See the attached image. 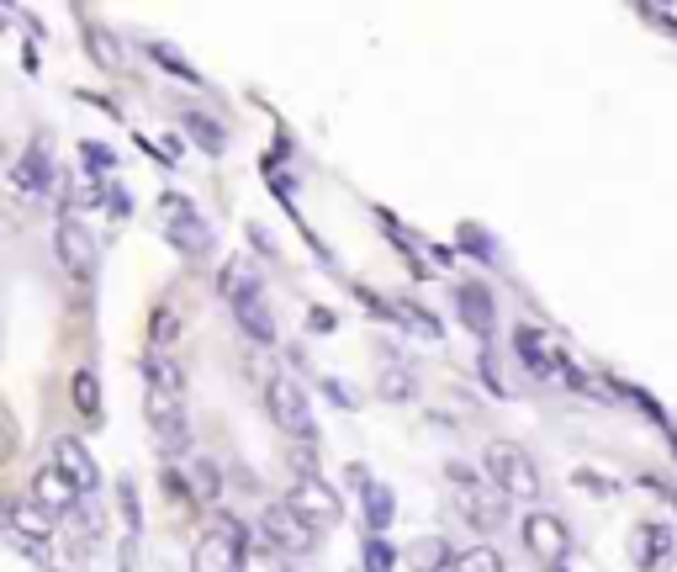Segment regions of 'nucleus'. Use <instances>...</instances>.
I'll list each match as a JSON object with an SVG mask.
<instances>
[{
    "label": "nucleus",
    "instance_id": "obj_1",
    "mask_svg": "<svg viewBox=\"0 0 677 572\" xmlns=\"http://www.w3.org/2000/svg\"><path fill=\"white\" fill-rule=\"evenodd\" d=\"M481 472L492 477V488L503 493V498H540V472H535V461L524 456L518 446H509V440H498V446H487V456H481Z\"/></svg>",
    "mask_w": 677,
    "mask_h": 572
},
{
    "label": "nucleus",
    "instance_id": "obj_38",
    "mask_svg": "<svg viewBox=\"0 0 677 572\" xmlns=\"http://www.w3.org/2000/svg\"><path fill=\"white\" fill-rule=\"evenodd\" d=\"M11 446H16V435H11V419H0V461L11 456Z\"/></svg>",
    "mask_w": 677,
    "mask_h": 572
},
{
    "label": "nucleus",
    "instance_id": "obj_26",
    "mask_svg": "<svg viewBox=\"0 0 677 572\" xmlns=\"http://www.w3.org/2000/svg\"><path fill=\"white\" fill-rule=\"evenodd\" d=\"M175 334H180V313L164 302V308H154V324H149V339H154V350H170L175 345Z\"/></svg>",
    "mask_w": 677,
    "mask_h": 572
},
{
    "label": "nucleus",
    "instance_id": "obj_9",
    "mask_svg": "<svg viewBox=\"0 0 677 572\" xmlns=\"http://www.w3.org/2000/svg\"><path fill=\"white\" fill-rule=\"evenodd\" d=\"M33 509H42L48 520H53V514L70 520V514L80 509V493H75V483H70L59 467H42L38 477H33Z\"/></svg>",
    "mask_w": 677,
    "mask_h": 572
},
{
    "label": "nucleus",
    "instance_id": "obj_16",
    "mask_svg": "<svg viewBox=\"0 0 677 572\" xmlns=\"http://www.w3.org/2000/svg\"><path fill=\"white\" fill-rule=\"evenodd\" d=\"M223 297H228L234 308H239V302H254V297H260V276H254L243 260H228V265H223Z\"/></svg>",
    "mask_w": 677,
    "mask_h": 572
},
{
    "label": "nucleus",
    "instance_id": "obj_6",
    "mask_svg": "<svg viewBox=\"0 0 677 572\" xmlns=\"http://www.w3.org/2000/svg\"><path fill=\"white\" fill-rule=\"evenodd\" d=\"M260 531H265V546L280 551V557H308V551H313V531H308L286 503H271V509L260 514Z\"/></svg>",
    "mask_w": 677,
    "mask_h": 572
},
{
    "label": "nucleus",
    "instance_id": "obj_39",
    "mask_svg": "<svg viewBox=\"0 0 677 572\" xmlns=\"http://www.w3.org/2000/svg\"><path fill=\"white\" fill-rule=\"evenodd\" d=\"M323 393H328V398H334V403H344V409H350V403H355V398H350V393H344V387H339V382H323Z\"/></svg>",
    "mask_w": 677,
    "mask_h": 572
},
{
    "label": "nucleus",
    "instance_id": "obj_18",
    "mask_svg": "<svg viewBox=\"0 0 677 572\" xmlns=\"http://www.w3.org/2000/svg\"><path fill=\"white\" fill-rule=\"evenodd\" d=\"M170 239H175V249H186L191 260H201V254L212 249V234H206V223H201L197 212L180 217V223H170Z\"/></svg>",
    "mask_w": 677,
    "mask_h": 572
},
{
    "label": "nucleus",
    "instance_id": "obj_4",
    "mask_svg": "<svg viewBox=\"0 0 677 572\" xmlns=\"http://www.w3.org/2000/svg\"><path fill=\"white\" fill-rule=\"evenodd\" d=\"M524 546L546 572H561V562L572 557V535H566L556 514H529L524 520Z\"/></svg>",
    "mask_w": 677,
    "mask_h": 572
},
{
    "label": "nucleus",
    "instance_id": "obj_22",
    "mask_svg": "<svg viewBox=\"0 0 677 572\" xmlns=\"http://www.w3.org/2000/svg\"><path fill=\"white\" fill-rule=\"evenodd\" d=\"M408 562H413L418 572H444V562H455V557H450L444 535H429V540H418V546L408 551Z\"/></svg>",
    "mask_w": 677,
    "mask_h": 572
},
{
    "label": "nucleus",
    "instance_id": "obj_35",
    "mask_svg": "<svg viewBox=\"0 0 677 572\" xmlns=\"http://www.w3.org/2000/svg\"><path fill=\"white\" fill-rule=\"evenodd\" d=\"M164 217H170V223H180V217H191V202H186V197H175V191H170V197H164Z\"/></svg>",
    "mask_w": 677,
    "mask_h": 572
},
{
    "label": "nucleus",
    "instance_id": "obj_10",
    "mask_svg": "<svg viewBox=\"0 0 677 572\" xmlns=\"http://www.w3.org/2000/svg\"><path fill=\"white\" fill-rule=\"evenodd\" d=\"M53 467L75 483V493H96L101 488V472H96V461H90V450L80 446V440H53Z\"/></svg>",
    "mask_w": 677,
    "mask_h": 572
},
{
    "label": "nucleus",
    "instance_id": "obj_34",
    "mask_svg": "<svg viewBox=\"0 0 677 572\" xmlns=\"http://www.w3.org/2000/svg\"><path fill=\"white\" fill-rule=\"evenodd\" d=\"M80 154H85V164H90V170H96V175H101V170H112V164H117V160H112V149H106V144H85Z\"/></svg>",
    "mask_w": 677,
    "mask_h": 572
},
{
    "label": "nucleus",
    "instance_id": "obj_15",
    "mask_svg": "<svg viewBox=\"0 0 677 572\" xmlns=\"http://www.w3.org/2000/svg\"><path fill=\"white\" fill-rule=\"evenodd\" d=\"M143 376H149V393H164V398H180V393H186V371H180V361H175L170 350H149Z\"/></svg>",
    "mask_w": 677,
    "mask_h": 572
},
{
    "label": "nucleus",
    "instance_id": "obj_33",
    "mask_svg": "<svg viewBox=\"0 0 677 572\" xmlns=\"http://www.w3.org/2000/svg\"><path fill=\"white\" fill-rule=\"evenodd\" d=\"M398 319H408L413 334H424V339H439V324L424 313V308H413V302H398Z\"/></svg>",
    "mask_w": 677,
    "mask_h": 572
},
{
    "label": "nucleus",
    "instance_id": "obj_11",
    "mask_svg": "<svg viewBox=\"0 0 677 572\" xmlns=\"http://www.w3.org/2000/svg\"><path fill=\"white\" fill-rule=\"evenodd\" d=\"M239 540L234 535H223V531H206L191 546V572H239Z\"/></svg>",
    "mask_w": 677,
    "mask_h": 572
},
{
    "label": "nucleus",
    "instance_id": "obj_14",
    "mask_svg": "<svg viewBox=\"0 0 677 572\" xmlns=\"http://www.w3.org/2000/svg\"><path fill=\"white\" fill-rule=\"evenodd\" d=\"M455 308H461V324L472 328V334H492V291L481 282H461L455 286Z\"/></svg>",
    "mask_w": 677,
    "mask_h": 572
},
{
    "label": "nucleus",
    "instance_id": "obj_5",
    "mask_svg": "<svg viewBox=\"0 0 677 572\" xmlns=\"http://www.w3.org/2000/svg\"><path fill=\"white\" fill-rule=\"evenodd\" d=\"M149 430H154V440L164 446V456H191V424H186L180 398L149 393Z\"/></svg>",
    "mask_w": 677,
    "mask_h": 572
},
{
    "label": "nucleus",
    "instance_id": "obj_13",
    "mask_svg": "<svg viewBox=\"0 0 677 572\" xmlns=\"http://www.w3.org/2000/svg\"><path fill=\"white\" fill-rule=\"evenodd\" d=\"M630 557H636L640 572H656L673 562V531L667 525H636L630 535Z\"/></svg>",
    "mask_w": 677,
    "mask_h": 572
},
{
    "label": "nucleus",
    "instance_id": "obj_32",
    "mask_svg": "<svg viewBox=\"0 0 677 572\" xmlns=\"http://www.w3.org/2000/svg\"><path fill=\"white\" fill-rule=\"evenodd\" d=\"M381 398H387V403H402V398H413V376H408V371H381Z\"/></svg>",
    "mask_w": 677,
    "mask_h": 572
},
{
    "label": "nucleus",
    "instance_id": "obj_7",
    "mask_svg": "<svg viewBox=\"0 0 677 572\" xmlns=\"http://www.w3.org/2000/svg\"><path fill=\"white\" fill-rule=\"evenodd\" d=\"M53 249H59L64 271H70V276H75L80 286L96 282V239L85 234L75 217H64V223H59V239H53Z\"/></svg>",
    "mask_w": 677,
    "mask_h": 572
},
{
    "label": "nucleus",
    "instance_id": "obj_25",
    "mask_svg": "<svg viewBox=\"0 0 677 572\" xmlns=\"http://www.w3.org/2000/svg\"><path fill=\"white\" fill-rule=\"evenodd\" d=\"M191 483H197L201 503H217V498H223V477H217V467H212L206 456H197V461H191Z\"/></svg>",
    "mask_w": 677,
    "mask_h": 572
},
{
    "label": "nucleus",
    "instance_id": "obj_29",
    "mask_svg": "<svg viewBox=\"0 0 677 572\" xmlns=\"http://www.w3.org/2000/svg\"><path fill=\"white\" fill-rule=\"evenodd\" d=\"M42 181H48V160H42V149H38V154H27V164L16 170V186H22L27 197H38Z\"/></svg>",
    "mask_w": 677,
    "mask_h": 572
},
{
    "label": "nucleus",
    "instance_id": "obj_36",
    "mask_svg": "<svg viewBox=\"0 0 677 572\" xmlns=\"http://www.w3.org/2000/svg\"><path fill=\"white\" fill-rule=\"evenodd\" d=\"M122 514H127V531L138 535V525H143V520H138V498H133V488H127V483H122Z\"/></svg>",
    "mask_w": 677,
    "mask_h": 572
},
{
    "label": "nucleus",
    "instance_id": "obj_8",
    "mask_svg": "<svg viewBox=\"0 0 677 572\" xmlns=\"http://www.w3.org/2000/svg\"><path fill=\"white\" fill-rule=\"evenodd\" d=\"M455 509L477 525V531H503L509 525V498L498 488H481V483H466L455 493Z\"/></svg>",
    "mask_w": 677,
    "mask_h": 572
},
{
    "label": "nucleus",
    "instance_id": "obj_37",
    "mask_svg": "<svg viewBox=\"0 0 677 572\" xmlns=\"http://www.w3.org/2000/svg\"><path fill=\"white\" fill-rule=\"evenodd\" d=\"M308 328H313V334H334V313H328V308H313V313H308Z\"/></svg>",
    "mask_w": 677,
    "mask_h": 572
},
{
    "label": "nucleus",
    "instance_id": "obj_31",
    "mask_svg": "<svg viewBox=\"0 0 677 572\" xmlns=\"http://www.w3.org/2000/svg\"><path fill=\"white\" fill-rule=\"evenodd\" d=\"M392 568H398V551H392L381 535H371V540H365V572H392Z\"/></svg>",
    "mask_w": 677,
    "mask_h": 572
},
{
    "label": "nucleus",
    "instance_id": "obj_27",
    "mask_svg": "<svg viewBox=\"0 0 677 572\" xmlns=\"http://www.w3.org/2000/svg\"><path fill=\"white\" fill-rule=\"evenodd\" d=\"M186 133L197 138V144L206 149V154H223V127H217V123H206L201 112H186Z\"/></svg>",
    "mask_w": 677,
    "mask_h": 572
},
{
    "label": "nucleus",
    "instance_id": "obj_30",
    "mask_svg": "<svg viewBox=\"0 0 677 572\" xmlns=\"http://www.w3.org/2000/svg\"><path fill=\"white\" fill-rule=\"evenodd\" d=\"M365 509H371V531H387V520H392V493L387 488H365Z\"/></svg>",
    "mask_w": 677,
    "mask_h": 572
},
{
    "label": "nucleus",
    "instance_id": "obj_21",
    "mask_svg": "<svg viewBox=\"0 0 677 572\" xmlns=\"http://www.w3.org/2000/svg\"><path fill=\"white\" fill-rule=\"evenodd\" d=\"M85 48L101 70H122V42L106 33V27H85Z\"/></svg>",
    "mask_w": 677,
    "mask_h": 572
},
{
    "label": "nucleus",
    "instance_id": "obj_24",
    "mask_svg": "<svg viewBox=\"0 0 677 572\" xmlns=\"http://www.w3.org/2000/svg\"><path fill=\"white\" fill-rule=\"evenodd\" d=\"M239 572H286V557L260 540V546H243L239 551Z\"/></svg>",
    "mask_w": 677,
    "mask_h": 572
},
{
    "label": "nucleus",
    "instance_id": "obj_17",
    "mask_svg": "<svg viewBox=\"0 0 677 572\" xmlns=\"http://www.w3.org/2000/svg\"><path fill=\"white\" fill-rule=\"evenodd\" d=\"M234 319L243 324V334H249L254 345H276V324H271V313H265V297L239 302V308H234Z\"/></svg>",
    "mask_w": 677,
    "mask_h": 572
},
{
    "label": "nucleus",
    "instance_id": "obj_23",
    "mask_svg": "<svg viewBox=\"0 0 677 572\" xmlns=\"http://www.w3.org/2000/svg\"><path fill=\"white\" fill-rule=\"evenodd\" d=\"M450 572H503V557H498V546H472L450 562Z\"/></svg>",
    "mask_w": 677,
    "mask_h": 572
},
{
    "label": "nucleus",
    "instance_id": "obj_3",
    "mask_svg": "<svg viewBox=\"0 0 677 572\" xmlns=\"http://www.w3.org/2000/svg\"><path fill=\"white\" fill-rule=\"evenodd\" d=\"M286 509L308 525V531H328V525H339L344 520V503H339V493L323 483L318 472L313 477H297V488H291V498H286Z\"/></svg>",
    "mask_w": 677,
    "mask_h": 572
},
{
    "label": "nucleus",
    "instance_id": "obj_2",
    "mask_svg": "<svg viewBox=\"0 0 677 572\" xmlns=\"http://www.w3.org/2000/svg\"><path fill=\"white\" fill-rule=\"evenodd\" d=\"M265 403H271L276 430H286L291 440H313V435H318L313 409H308V393H302L291 376H271V387H265Z\"/></svg>",
    "mask_w": 677,
    "mask_h": 572
},
{
    "label": "nucleus",
    "instance_id": "obj_28",
    "mask_svg": "<svg viewBox=\"0 0 677 572\" xmlns=\"http://www.w3.org/2000/svg\"><path fill=\"white\" fill-rule=\"evenodd\" d=\"M149 59H160V64L170 70V75H175V80L201 85V75L191 70V64H186V59H180V53H175V48H170V42H149Z\"/></svg>",
    "mask_w": 677,
    "mask_h": 572
},
{
    "label": "nucleus",
    "instance_id": "obj_19",
    "mask_svg": "<svg viewBox=\"0 0 677 572\" xmlns=\"http://www.w3.org/2000/svg\"><path fill=\"white\" fill-rule=\"evenodd\" d=\"M70 393H75V409L80 419H101V382H96V371H75V382H70Z\"/></svg>",
    "mask_w": 677,
    "mask_h": 572
},
{
    "label": "nucleus",
    "instance_id": "obj_20",
    "mask_svg": "<svg viewBox=\"0 0 677 572\" xmlns=\"http://www.w3.org/2000/svg\"><path fill=\"white\" fill-rule=\"evenodd\" d=\"M22 531H27L33 546H42V540L53 535V525H48V514H42V509H33V503H16V509H11V535H22Z\"/></svg>",
    "mask_w": 677,
    "mask_h": 572
},
{
    "label": "nucleus",
    "instance_id": "obj_12",
    "mask_svg": "<svg viewBox=\"0 0 677 572\" xmlns=\"http://www.w3.org/2000/svg\"><path fill=\"white\" fill-rule=\"evenodd\" d=\"M514 350H518V361H524V371H535V376H556L561 356H556V345L546 339V328L518 324V334H514Z\"/></svg>",
    "mask_w": 677,
    "mask_h": 572
},
{
    "label": "nucleus",
    "instance_id": "obj_40",
    "mask_svg": "<svg viewBox=\"0 0 677 572\" xmlns=\"http://www.w3.org/2000/svg\"><path fill=\"white\" fill-rule=\"evenodd\" d=\"M0 531L11 535V509H5V503H0Z\"/></svg>",
    "mask_w": 677,
    "mask_h": 572
}]
</instances>
